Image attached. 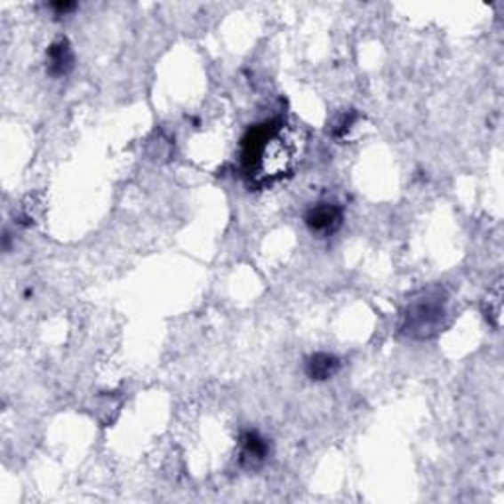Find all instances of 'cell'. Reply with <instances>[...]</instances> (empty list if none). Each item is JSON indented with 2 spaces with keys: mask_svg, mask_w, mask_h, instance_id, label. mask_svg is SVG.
I'll list each match as a JSON object with an SVG mask.
<instances>
[{
  "mask_svg": "<svg viewBox=\"0 0 504 504\" xmlns=\"http://www.w3.org/2000/svg\"><path fill=\"white\" fill-rule=\"evenodd\" d=\"M306 152L304 128L282 116L252 124L241 140V173L251 189H267L294 176Z\"/></svg>",
  "mask_w": 504,
  "mask_h": 504,
  "instance_id": "6da1fadb",
  "label": "cell"
},
{
  "mask_svg": "<svg viewBox=\"0 0 504 504\" xmlns=\"http://www.w3.org/2000/svg\"><path fill=\"white\" fill-rule=\"evenodd\" d=\"M449 324V296L444 288H428L408 300L400 316V333L414 341H429Z\"/></svg>",
  "mask_w": 504,
  "mask_h": 504,
  "instance_id": "7a4b0ae2",
  "label": "cell"
},
{
  "mask_svg": "<svg viewBox=\"0 0 504 504\" xmlns=\"http://www.w3.org/2000/svg\"><path fill=\"white\" fill-rule=\"evenodd\" d=\"M343 221H345L343 205H339L337 201L332 199L311 204L304 213V225L308 227V231L322 238L335 235L339 228L343 227Z\"/></svg>",
  "mask_w": 504,
  "mask_h": 504,
  "instance_id": "3957f363",
  "label": "cell"
},
{
  "mask_svg": "<svg viewBox=\"0 0 504 504\" xmlns=\"http://www.w3.org/2000/svg\"><path fill=\"white\" fill-rule=\"evenodd\" d=\"M272 453V445L259 429H244L238 436V465L246 471H256L267 465Z\"/></svg>",
  "mask_w": 504,
  "mask_h": 504,
  "instance_id": "277c9868",
  "label": "cell"
},
{
  "mask_svg": "<svg viewBox=\"0 0 504 504\" xmlns=\"http://www.w3.org/2000/svg\"><path fill=\"white\" fill-rule=\"evenodd\" d=\"M76 68V52L68 38L53 40L45 50V71L53 79L68 77Z\"/></svg>",
  "mask_w": 504,
  "mask_h": 504,
  "instance_id": "5b68a950",
  "label": "cell"
},
{
  "mask_svg": "<svg viewBox=\"0 0 504 504\" xmlns=\"http://www.w3.org/2000/svg\"><path fill=\"white\" fill-rule=\"evenodd\" d=\"M341 364L343 363L337 355L327 351H317L311 353L304 361V372L309 380L327 382L337 377V372L341 371Z\"/></svg>",
  "mask_w": 504,
  "mask_h": 504,
  "instance_id": "8992f818",
  "label": "cell"
},
{
  "mask_svg": "<svg viewBox=\"0 0 504 504\" xmlns=\"http://www.w3.org/2000/svg\"><path fill=\"white\" fill-rule=\"evenodd\" d=\"M483 311H484V317H487V322L494 329H500V319H502V282L500 280L489 290V296L487 300H484Z\"/></svg>",
  "mask_w": 504,
  "mask_h": 504,
  "instance_id": "52a82bcc",
  "label": "cell"
},
{
  "mask_svg": "<svg viewBox=\"0 0 504 504\" xmlns=\"http://www.w3.org/2000/svg\"><path fill=\"white\" fill-rule=\"evenodd\" d=\"M356 121H359V113H355V111H347L343 113L341 116L337 118L333 128H332V134H333V139L337 140H343L347 134H349L351 128L356 124Z\"/></svg>",
  "mask_w": 504,
  "mask_h": 504,
  "instance_id": "ba28073f",
  "label": "cell"
},
{
  "mask_svg": "<svg viewBox=\"0 0 504 504\" xmlns=\"http://www.w3.org/2000/svg\"><path fill=\"white\" fill-rule=\"evenodd\" d=\"M50 8L58 16H61V14H69L73 11H77V4L76 3H52Z\"/></svg>",
  "mask_w": 504,
  "mask_h": 504,
  "instance_id": "9c48e42d",
  "label": "cell"
}]
</instances>
